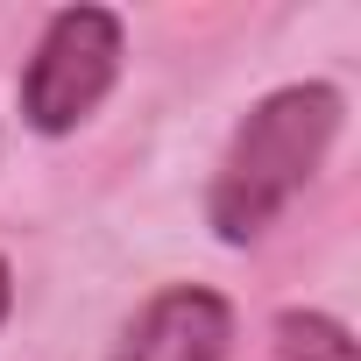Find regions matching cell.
<instances>
[{"label": "cell", "mask_w": 361, "mask_h": 361, "mask_svg": "<svg viewBox=\"0 0 361 361\" xmlns=\"http://www.w3.org/2000/svg\"><path fill=\"white\" fill-rule=\"evenodd\" d=\"M276 361H361L354 333L333 312H276Z\"/></svg>", "instance_id": "cell-4"}, {"label": "cell", "mask_w": 361, "mask_h": 361, "mask_svg": "<svg viewBox=\"0 0 361 361\" xmlns=\"http://www.w3.org/2000/svg\"><path fill=\"white\" fill-rule=\"evenodd\" d=\"M8 312H15V269H8V255H0V326H8Z\"/></svg>", "instance_id": "cell-5"}, {"label": "cell", "mask_w": 361, "mask_h": 361, "mask_svg": "<svg viewBox=\"0 0 361 361\" xmlns=\"http://www.w3.org/2000/svg\"><path fill=\"white\" fill-rule=\"evenodd\" d=\"M121 15L114 8H57L22 64V121L36 135H71L99 114L121 78Z\"/></svg>", "instance_id": "cell-2"}, {"label": "cell", "mask_w": 361, "mask_h": 361, "mask_svg": "<svg viewBox=\"0 0 361 361\" xmlns=\"http://www.w3.org/2000/svg\"><path fill=\"white\" fill-rule=\"evenodd\" d=\"M340 121H347V99L326 78L276 85L248 106V121L234 128V142L213 170V192H206V220L227 248H248L276 227V213L319 177Z\"/></svg>", "instance_id": "cell-1"}, {"label": "cell", "mask_w": 361, "mask_h": 361, "mask_svg": "<svg viewBox=\"0 0 361 361\" xmlns=\"http://www.w3.org/2000/svg\"><path fill=\"white\" fill-rule=\"evenodd\" d=\"M234 305L206 283H163L114 340L106 361H227Z\"/></svg>", "instance_id": "cell-3"}]
</instances>
